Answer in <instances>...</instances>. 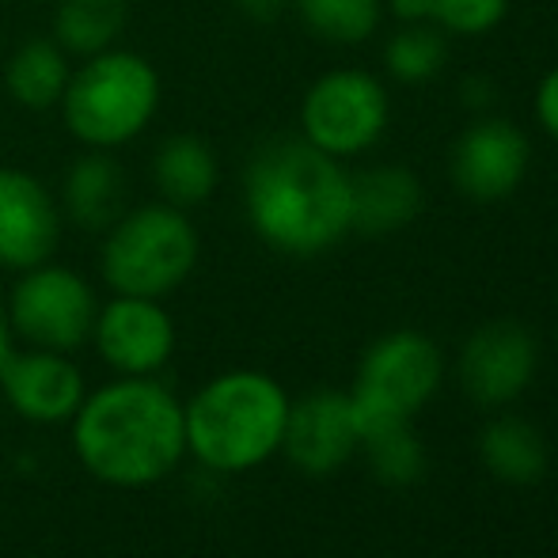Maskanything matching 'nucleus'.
Masks as SVG:
<instances>
[{
    "instance_id": "nucleus-1",
    "label": "nucleus",
    "mask_w": 558,
    "mask_h": 558,
    "mask_svg": "<svg viewBox=\"0 0 558 558\" xmlns=\"http://www.w3.org/2000/svg\"><path fill=\"white\" fill-rule=\"evenodd\" d=\"M73 448L99 483L118 490L153 486L186 456L183 403L156 376H118L84 396L73 414Z\"/></svg>"
},
{
    "instance_id": "nucleus-2",
    "label": "nucleus",
    "mask_w": 558,
    "mask_h": 558,
    "mask_svg": "<svg viewBox=\"0 0 558 558\" xmlns=\"http://www.w3.org/2000/svg\"><path fill=\"white\" fill-rule=\"evenodd\" d=\"M243 206L258 240L281 255H319L353 228V186L338 156L281 137L255 153Z\"/></svg>"
},
{
    "instance_id": "nucleus-3",
    "label": "nucleus",
    "mask_w": 558,
    "mask_h": 558,
    "mask_svg": "<svg viewBox=\"0 0 558 558\" xmlns=\"http://www.w3.org/2000/svg\"><path fill=\"white\" fill-rule=\"evenodd\" d=\"M289 396L255 368L221 373L183 407L186 452L217 475H240L266 463L281 448Z\"/></svg>"
},
{
    "instance_id": "nucleus-4",
    "label": "nucleus",
    "mask_w": 558,
    "mask_h": 558,
    "mask_svg": "<svg viewBox=\"0 0 558 558\" xmlns=\"http://www.w3.org/2000/svg\"><path fill=\"white\" fill-rule=\"evenodd\" d=\"M58 107L84 148L114 153L153 125L160 111V76L145 53L111 46L73 69Z\"/></svg>"
},
{
    "instance_id": "nucleus-5",
    "label": "nucleus",
    "mask_w": 558,
    "mask_h": 558,
    "mask_svg": "<svg viewBox=\"0 0 558 558\" xmlns=\"http://www.w3.org/2000/svg\"><path fill=\"white\" fill-rule=\"evenodd\" d=\"M198 228L168 202L125 209L104 232L99 274L118 296H153L163 301L175 293L198 266Z\"/></svg>"
},
{
    "instance_id": "nucleus-6",
    "label": "nucleus",
    "mask_w": 558,
    "mask_h": 558,
    "mask_svg": "<svg viewBox=\"0 0 558 558\" xmlns=\"http://www.w3.org/2000/svg\"><path fill=\"white\" fill-rule=\"evenodd\" d=\"M437 384H441V353L426 335L396 331L373 342L350 391L361 441L376 429L411 422L414 411H422L437 391Z\"/></svg>"
},
{
    "instance_id": "nucleus-7",
    "label": "nucleus",
    "mask_w": 558,
    "mask_h": 558,
    "mask_svg": "<svg viewBox=\"0 0 558 558\" xmlns=\"http://www.w3.org/2000/svg\"><path fill=\"white\" fill-rule=\"evenodd\" d=\"M4 312L8 324H12V335L23 338L27 345L73 353L84 342H92L99 301L84 274L58 263H43L15 278Z\"/></svg>"
},
{
    "instance_id": "nucleus-8",
    "label": "nucleus",
    "mask_w": 558,
    "mask_h": 558,
    "mask_svg": "<svg viewBox=\"0 0 558 558\" xmlns=\"http://www.w3.org/2000/svg\"><path fill=\"white\" fill-rule=\"evenodd\" d=\"M304 141L324 148L327 156H353L368 148L388 125L384 88L365 73H327L304 96L301 107Z\"/></svg>"
},
{
    "instance_id": "nucleus-9",
    "label": "nucleus",
    "mask_w": 558,
    "mask_h": 558,
    "mask_svg": "<svg viewBox=\"0 0 558 558\" xmlns=\"http://www.w3.org/2000/svg\"><path fill=\"white\" fill-rule=\"evenodd\" d=\"M92 342L118 376H156L175 353V324L153 296H111L99 304Z\"/></svg>"
},
{
    "instance_id": "nucleus-10",
    "label": "nucleus",
    "mask_w": 558,
    "mask_h": 558,
    "mask_svg": "<svg viewBox=\"0 0 558 558\" xmlns=\"http://www.w3.org/2000/svg\"><path fill=\"white\" fill-rule=\"evenodd\" d=\"M61 228L65 217L43 179L20 168H0V270L23 274L50 263Z\"/></svg>"
},
{
    "instance_id": "nucleus-11",
    "label": "nucleus",
    "mask_w": 558,
    "mask_h": 558,
    "mask_svg": "<svg viewBox=\"0 0 558 558\" xmlns=\"http://www.w3.org/2000/svg\"><path fill=\"white\" fill-rule=\"evenodd\" d=\"M0 391H4L8 407L35 426L73 422V414L88 396L81 368L69 361V353L35 350V345L12 350V357L0 365Z\"/></svg>"
},
{
    "instance_id": "nucleus-12",
    "label": "nucleus",
    "mask_w": 558,
    "mask_h": 558,
    "mask_svg": "<svg viewBox=\"0 0 558 558\" xmlns=\"http://www.w3.org/2000/svg\"><path fill=\"white\" fill-rule=\"evenodd\" d=\"M536 373V338L513 319L478 327L463 342L460 384L475 403L501 407L513 403Z\"/></svg>"
},
{
    "instance_id": "nucleus-13",
    "label": "nucleus",
    "mask_w": 558,
    "mask_h": 558,
    "mask_svg": "<svg viewBox=\"0 0 558 558\" xmlns=\"http://www.w3.org/2000/svg\"><path fill=\"white\" fill-rule=\"evenodd\" d=\"M361 448L357 422H353L350 391H312L289 403L281 452L304 475H331Z\"/></svg>"
},
{
    "instance_id": "nucleus-14",
    "label": "nucleus",
    "mask_w": 558,
    "mask_h": 558,
    "mask_svg": "<svg viewBox=\"0 0 558 558\" xmlns=\"http://www.w3.org/2000/svg\"><path fill=\"white\" fill-rule=\"evenodd\" d=\"M529 171V141L517 125L490 118L478 122L456 141L452 179L468 198L498 202L521 186Z\"/></svg>"
},
{
    "instance_id": "nucleus-15",
    "label": "nucleus",
    "mask_w": 558,
    "mask_h": 558,
    "mask_svg": "<svg viewBox=\"0 0 558 558\" xmlns=\"http://www.w3.org/2000/svg\"><path fill=\"white\" fill-rule=\"evenodd\" d=\"M125 198H130V179L122 163L104 148H88L65 171L58 206L61 217L84 232H107L125 214Z\"/></svg>"
},
{
    "instance_id": "nucleus-16",
    "label": "nucleus",
    "mask_w": 558,
    "mask_h": 558,
    "mask_svg": "<svg viewBox=\"0 0 558 558\" xmlns=\"http://www.w3.org/2000/svg\"><path fill=\"white\" fill-rule=\"evenodd\" d=\"M217 175H221V168H217L214 148L194 133H171L153 156V179L160 202L175 209L202 206L217 191Z\"/></svg>"
},
{
    "instance_id": "nucleus-17",
    "label": "nucleus",
    "mask_w": 558,
    "mask_h": 558,
    "mask_svg": "<svg viewBox=\"0 0 558 558\" xmlns=\"http://www.w3.org/2000/svg\"><path fill=\"white\" fill-rule=\"evenodd\" d=\"M353 228L365 235H388L411 225L422 209V183L403 168H373L350 179Z\"/></svg>"
},
{
    "instance_id": "nucleus-18",
    "label": "nucleus",
    "mask_w": 558,
    "mask_h": 558,
    "mask_svg": "<svg viewBox=\"0 0 558 558\" xmlns=\"http://www.w3.org/2000/svg\"><path fill=\"white\" fill-rule=\"evenodd\" d=\"M73 76V58L53 38H27L8 58L4 84L8 96L27 111H50L65 96V84Z\"/></svg>"
},
{
    "instance_id": "nucleus-19",
    "label": "nucleus",
    "mask_w": 558,
    "mask_h": 558,
    "mask_svg": "<svg viewBox=\"0 0 558 558\" xmlns=\"http://www.w3.org/2000/svg\"><path fill=\"white\" fill-rule=\"evenodd\" d=\"M478 452L483 463L490 468V475H498L509 486H529L539 483L547 471V445L544 434L536 426H529L524 418H494L478 437Z\"/></svg>"
},
{
    "instance_id": "nucleus-20",
    "label": "nucleus",
    "mask_w": 558,
    "mask_h": 558,
    "mask_svg": "<svg viewBox=\"0 0 558 558\" xmlns=\"http://www.w3.org/2000/svg\"><path fill=\"white\" fill-rule=\"evenodd\" d=\"M130 20V0H58L53 8V43L69 58H96L111 50Z\"/></svg>"
},
{
    "instance_id": "nucleus-21",
    "label": "nucleus",
    "mask_w": 558,
    "mask_h": 558,
    "mask_svg": "<svg viewBox=\"0 0 558 558\" xmlns=\"http://www.w3.org/2000/svg\"><path fill=\"white\" fill-rule=\"evenodd\" d=\"M293 8L312 35L338 46L365 43L380 23V0H293Z\"/></svg>"
},
{
    "instance_id": "nucleus-22",
    "label": "nucleus",
    "mask_w": 558,
    "mask_h": 558,
    "mask_svg": "<svg viewBox=\"0 0 558 558\" xmlns=\"http://www.w3.org/2000/svg\"><path fill=\"white\" fill-rule=\"evenodd\" d=\"M361 448H365L373 475L388 486H411L426 471V452H422V441L414 437L411 422L376 429L361 441Z\"/></svg>"
},
{
    "instance_id": "nucleus-23",
    "label": "nucleus",
    "mask_w": 558,
    "mask_h": 558,
    "mask_svg": "<svg viewBox=\"0 0 558 558\" xmlns=\"http://www.w3.org/2000/svg\"><path fill=\"white\" fill-rule=\"evenodd\" d=\"M399 20H434L456 35H483L498 27L509 0H391Z\"/></svg>"
},
{
    "instance_id": "nucleus-24",
    "label": "nucleus",
    "mask_w": 558,
    "mask_h": 558,
    "mask_svg": "<svg viewBox=\"0 0 558 558\" xmlns=\"http://www.w3.org/2000/svg\"><path fill=\"white\" fill-rule=\"evenodd\" d=\"M445 38L434 27H411L388 43V69L407 84L429 81L445 65Z\"/></svg>"
},
{
    "instance_id": "nucleus-25",
    "label": "nucleus",
    "mask_w": 558,
    "mask_h": 558,
    "mask_svg": "<svg viewBox=\"0 0 558 558\" xmlns=\"http://www.w3.org/2000/svg\"><path fill=\"white\" fill-rule=\"evenodd\" d=\"M536 114L544 122V130L558 137V69L547 73V81L539 84V96H536Z\"/></svg>"
},
{
    "instance_id": "nucleus-26",
    "label": "nucleus",
    "mask_w": 558,
    "mask_h": 558,
    "mask_svg": "<svg viewBox=\"0 0 558 558\" xmlns=\"http://www.w3.org/2000/svg\"><path fill=\"white\" fill-rule=\"evenodd\" d=\"M235 4H240L243 15H251V20L266 23V20H278V15L286 12L289 0H235Z\"/></svg>"
},
{
    "instance_id": "nucleus-27",
    "label": "nucleus",
    "mask_w": 558,
    "mask_h": 558,
    "mask_svg": "<svg viewBox=\"0 0 558 558\" xmlns=\"http://www.w3.org/2000/svg\"><path fill=\"white\" fill-rule=\"evenodd\" d=\"M12 350H15V335H12V324H8V312L0 308V365L12 357Z\"/></svg>"
}]
</instances>
